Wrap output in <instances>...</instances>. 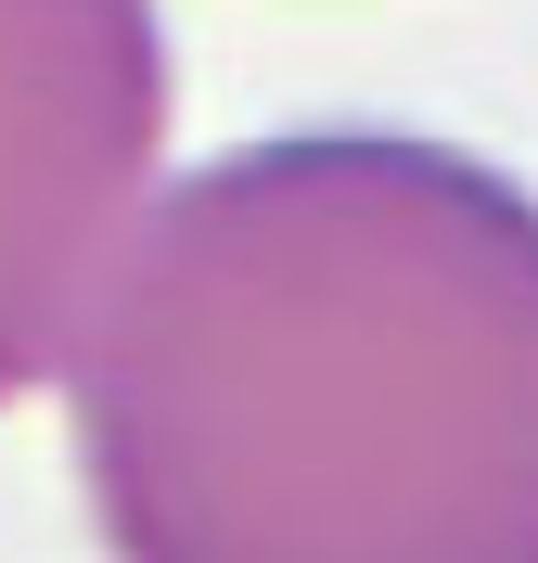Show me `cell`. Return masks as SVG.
Listing matches in <instances>:
<instances>
[{"label": "cell", "mask_w": 538, "mask_h": 563, "mask_svg": "<svg viewBox=\"0 0 538 563\" xmlns=\"http://www.w3.org/2000/svg\"><path fill=\"white\" fill-rule=\"evenodd\" d=\"M52 397L103 563H538V192L424 129L231 141Z\"/></svg>", "instance_id": "1"}, {"label": "cell", "mask_w": 538, "mask_h": 563, "mask_svg": "<svg viewBox=\"0 0 538 563\" xmlns=\"http://www.w3.org/2000/svg\"><path fill=\"white\" fill-rule=\"evenodd\" d=\"M154 192H167V13L0 0V410L65 372Z\"/></svg>", "instance_id": "2"}]
</instances>
